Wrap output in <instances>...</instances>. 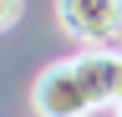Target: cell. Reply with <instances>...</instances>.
<instances>
[{"label": "cell", "mask_w": 122, "mask_h": 117, "mask_svg": "<svg viewBox=\"0 0 122 117\" xmlns=\"http://www.w3.org/2000/svg\"><path fill=\"white\" fill-rule=\"evenodd\" d=\"M30 107H36V117H92L102 102H97V92H92L86 71L76 66V56H71V61H56V66H46L36 76Z\"/></svg>", "instance_id": "1"}, {"label": "cell", "mask_w": 122, "mask_h": 117, "mask_svg": "<svg viewBox=\"0 0 122 117\" xmlns=\"http://www.w3.org/2000/svg\"><path fill=\"white\" fill-rule=\"evenodd\" d=\"M51 10L76 46H112L122 36V0H51Z\"/></svg>", "instance_id": "2"}, {"label": "cell", "mask_w": 122, "mask_h": 117, "mask_svg": "<svg viewBox=\"0 0 122 117\" xmlns=\"http://www.w3.org/2000/svg\"><path fill=\"white\" fill-rule=\"evenodd\" d=\"M20 10H25V0H0V31H10L20 20Z\"/></svg>", "instance_id": "3"}, {"label": "cell", "mask_w": 122, "mask_h": 117, "mask_svg": "<svg viewBox=\"0 0 122 117\" xmlns=\"http://www.w3.org/2000/svg\"><path fill=\"white\" fill-rule=\"evenodd\" d=\"M117 117H122V102H117Z\"/></svg>", "instance_id": "4"}]
</instances>
